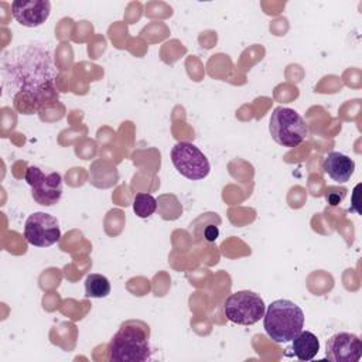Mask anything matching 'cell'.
Instances as JSON below:
<instances>
[{
    "instance_id": "cell-3",
    "label": "cell",
    "mask_w": 362,
    "mask_h": 362,
    "mask_svg": "<svg viewBox=\"0 0 362 362\" xmlns=\"http://www.w3.org/2000/svg\"><path fill=\"white\" fill-rule=\"evenodd\" d=\"M269 130L273 140L283 147H297L308 136L304 119L291 107L277 106L270 116Z\"/></svg>"
},
{
    "instance_id": "cell-7",
    "label": "cell",
    "mask_w": 362,
    "mask_h": 362,
    "mask_svg": "<svg viewBox=\"0 0 362 362\" xmlns=\"http://www.w3.org/2000/svg\"><path fill=\"white\" fill-rule=\"evenodd\" d=\"M25 240L37 247H48L61 239L58 219L45 212L31 214L24 225Z\"/></svg>"
},
{
    "instance_id": "cell-2",
    "label": "cell",
    "mask_w": 362,
    "mask_h": 362,
    "mask_svg": "<svg viewBox=\"0 0 362 362\" xmlns=\"http://www.w3.org/2000/svg\"><path fill=\"white\" fill-rule=\"evenodd\" d=\"M304 327V313L293 301L280 298L267 305L263 315V328L277 344L293 341Z\"/></svg>"
},
{
    "instance_id": "cell-13",
    "label": "cell",
    "mask_w": 362,
    "mask_h": 362,
    "mask_svg": "<svg viewBox=\"0 0 362 362\" xmlns=\"http://www.w3.org/2000/svg\"><path fill=\"white\" fill-rule=\"evenodd\" d=\"M133 211L139 218H148L157 211V199L147 192H139L133 198Z\"/></svg>"
},
{
    "instance_id": "cell-15",
    "label": "cell",
    "mask_w": 362,
    "mask_h": 362,
    "mask_svg": "<svg viewBox=\"0 0 362 362\" xmlns=\"http://www.w3.org/2000/svg\"><path fill=\"white\" fill-rule=\"evenodd\" d=\"M345 192H346V191H342L341 194H338V189H337V188L329 187V188L327 189V192H325V199L328 201L329 205H338V204L342 201V198L345 197Z\"/></svg>"
},
{
    "instance_id": "cell-8",
    "label": "cell",
    "mask_w": 362,
    "mask_h": 362,
    "mask_svg": "<svg viewBox=\"0 0 362 362\" xmlns=\"http://www.w3.org/2000/svg\"><path fill=\"white\" fill-rule=\"evenodd\" d=\"M362 355V341L351 332H337L325 342V358L331 362H356Z\"/></svg>"
},
{
    "instance_id": "cell-4",
    "label": "cell",
    "mask_w": 362,
    "mask_h": 362,
    "mask_svg": "<svg viewBox=\"0 0 362 362\" xmlns=\"http://www.w3.org/2000/svg\"><path fill=\"white\" fill-rule=\"evenodd\" d=\"M263 298L250 290H240L230 294L223 303L225 317L238 325H253L264 315Z\"/></svg>"
},
{
    "instance_id": "cell-5",
    "label": "cell",
    "mask_w": 362,
    "mask_h": 362,
    "mask_svg": "<svg viewBox=\"0 0 362 362\" xmlns=\"http://www.w3.org/2000/svg\"><path fill=\"white\" fill-rule=\"evenodd\" d=\"M170 156L175 170L191 181L202 180L211 171L206 156L189 141H178L171 148Z\"/></svg>"
},
{
    "instance_id": "cell-1",
    "label": "cell",
    "mask_w": 362,
    "mask_h": 362,
    "mask_svg": "<svg viewBox=\"0 0 362 362\" xmlns=\"http://www.w3.org/2000/svg\"><path fill=\"white\" fill-rule=\"evenodd\" d=\"M151 352L150 327L139 320L124 321L107 345L110 362H144Z\"/></svg>"
},
{
    "instance_id": "cell-11",
    "label": "cell",
    "mask_w": 362,
    "mask_h": 362,
    "mask_svg": "<svg viewBox=\"0 0 362 362\" xmlns=\"http://www.w3.org/2000/svg\"><path fill=\"white\" fill-rule=\"evenodd\" d=\"M291 342L293 352L300 361H311L320 351V341L311 331H301Z\"/></svg>"
},
{
    "instance_id": "cell-9",
    "label": "cell",
    "mask_w": 362,
    "mask_h": 362,
    "mask_svg": "<svg viewBox=\"0 0 362 362\" xmlns=\"http://www.w3.org/2000/svg\"><path fill=\"white\" fill-rule=\"evenodd\" d=\"M51 13L48 0H16L11 3L14 20L24 27H38L47 21Z\"/></svg>"
},
{
    "instance_id": "cell-14",
    "label": "cell",
    "mask_w": 362,
    "mask_h": 362,
    "mask_svg": "<svg viewBox=\"0 0 362 362\" xmlns=\"http://www.w3.org/2000/svg\"><path fill=\"white\" fill-rule=\"evenodd\" d=\"M218 216H216V214H209V216H208V222H206V225H205V229L202 228V232H198L195 236H197V239H204L205 242H215L216 239H218V236H219V228H218V225H219V222H216V223H214V219H216Z\"/></svg>"
},
{
    "instance_id": "cell-10",
    "label": "cell",
    "mask_w": 362,
    "mask_h": 362,
    "mask_svg": "<svg viewBox=\"0 0 362 362\" xmlns=\"http://www.w3.org/2000/svg\"><path fill=\"white\" fill-rule=\"evenodd\" d=\"M322 170L332 181L344 184L352 177L355 171V161L344 153L331 151L322 161Z\"/></svg>"
},
{
    "instance_id": "cell-12",
    "label": "cell",
    "mask_w": 362,
    "mask_h": 362,
    "mask_svg": "<svg viewBox=\"0 0 362 362\" xmlns=\"http://www.w3.org/2000/svg\"><path fill=\"white\" fill-rule=\"evenodd\" d=\"M110 294V281L106 276L90 273L85 280V296L92 298H103Z\"/></svg>"
},
{
    "instance_id": "cell-6",
    "label": "cell",
    "mask_w": 362,
    "mask_h": 362,
    "mask_svg": "<svg viewBox=\"0 0 362 362\" xmlns=\"http://www.w3.org/2000/svg\"><path fill=\"white\" fill-rule=\"evenodd\" d=\"M27 184L31 187L34 201L44 206H52L59 202L62 197V177L58 173H44L35 165H30L24 175Z\"/></svg>"
}]
</instances>
